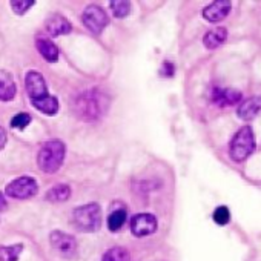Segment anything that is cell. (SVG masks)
<instances>
[{
  "label": "cell",
  "mask_w": 261,
  "mask_h": 261,
  "mask_svg": "<svg viewBox=\"0 0 261 261\" xmlns=\"http://www.w3.org/2000/svg\"><path fill=\"white\" fill-rule=\"evenodd\" d=\"M25 86H27L28 97L37 111H40L46 115H56L57 114L59 101L54 95L48 94L46 82L40 72L30 71L25 77Z\"/></svg>",
  "instance_id": "6da1fadb"
},
{
  "label": "cell",
  "mask_w": 261,
  "mask_h": 261,
  "mask_svg": "<svg viewBox=\"0 0 261 261\" xmlns=\"http://www.w3.org/2000/svg\"><path fill=\"white\" fill-rule=\"evenodd\" d=\"M72 108L79 118L85 121H94L106 114L109 108V97L98 89H89L75 98Z\"/></svg>",
  "instance_id": "7a4b0ae2"
},
{
  "label": "cell",
  "mask_w": 261,
  "mask_h": 261,
  "mask_svg": "<svg viewBox=\"0 0 261 261\" xmlns=\"http://www.w3.org/2000/svg\"><path fill=\"white\" fill-rule=\"evenodd\" d=\"M65 155L66 146L62 140H48L37 152V166L46 174H54L62 168Z\"/></svg>",
  "instance_id": "3957f363"
},
{
  "label": "cell",
  "mask_w": 261,
  "mask_h": 261,
  "mask_svg": "<svg viewBox=\"0 0 261 261\" xmlns=\"http://www.w3.org/2000/svg\"><path fill=\"white\" fill-rule=\"evenodd\" d=\"M256 149L255 134L250 126H243L238 129L235 136L230 140L229 146V155L233 162H244L247 157H250Z\"/></svg>",
  "instance_id": "277c9868"
},
{
  "label": "cell",
  "mask_w": 261,
  "mask_h": 261,
  "mask_svg": "<svg viewBox=\"0 0 261 261\" xmlns=\"http://www.w3.org/2000/svg\"><path fill=\"white\" fill-rule=\"evenodd\" d=\"M72 223L77 230L91 233L97 232L101 226V209L97 203H89L74 209Z\"/></svg>",
  "instance_id": "5b68a950"
},
{
  "label": "cell",
  "mask_w": 261,
  "mask_h": 261,
  "mask_svg": "<svg viewBox=\"0 0 261 261\" xmlns=\"http://www.w3.org/2000/svg\"><path fill=\"white\" fill-rule=\"evenodd\" d=\"M37 191H39V185L30 175H22V177L13 180L11 183H8L5 188V194L16 200H28V198L34 197L37 194Z\"/></svg>",
  "instance_id": "8992f818"
},
{
  "label": "cell",
  "mask_w": 261,
  "mask_h": 261,
  "mask_svg": "<svg viewBox=\"0 0 261 261\" xmlns=\"http://www.w3.org/2000/svg\"><path fill=\"white\" fill-rule=\"evenodd\" d=\"M49 243L53 249L66 259H72L77 255V241L72 235L60 230H54L49 235Z\"/></svg>",
  "instance_id": "52a82bcc"
},
{
  "label": "cell",
  "mask_w": 261,
  "mask_h": 261,
  "mask_svg": "<svg viewBox=\"0 0 261 261\" xmlns=\"http://www.w3.org/2000/svg\"><path fill=\"white\" fill-rule=\"evenodd\" d=\"M82 20H83V25L92 34H100L108 27V23H109L108 14L98 5H89V7H86L85 11H83V14H82Z\"/></svg>",
  "instance_id": "ba28073f"
},
{
  "label": "cell",
  "mask_w": 261,
  "mask_h": 261,
  "mask_svg": "<svg viewBox=\"0 0 261 261\" xmlns=\"http://www.w3.org/2000/svg\"><path fill=\"white\" fill-rule=\"evenodd\" d=\"M159 221L155 218V215L149 214V212H142L137 214L136 217H133L130 220V232H133L134 237H148L151 233H154L157 230Z\"/></svg>",
  "instance_id": "9c48e42d"
},
{
  "label": "cell",
  "mask_w": 261,
  "mask_h": 261,
  "mask_svg": "<svg viewBox=\"0 0 261 261\" xmlns=\"http://www.w3.org/2000/svg\"><path fill=\"white\" fill-rule=\"evenodd\" d=\"M230 10H232V4L229 0H217V2H212L203 10V17L211 23H217L224 20L229 16Z\"/></svg>",
  "instance_id": "30bf717a"
},
{
  "label": "cell",
  "mask_w": 261,
  "mask_h": 261,
  "mask_svg": "<svg viewBox=\"0 0 261 261\" xmlns=\"http://www.w3.org/2000/svg\"><path fill=\"white\" fill-rule=\"evenodd\" d=\"M243 94L238 89L232 88H215L212 91V101L217 106L226 108V106H233L237 103H241Z\"/></svg>",
  "instance_id": "8fae6325"
},
{
  "label": "cell",
  "mask_w": 261,
  "mask_h": 261,
  "mask_svg": "<svg viewBox=\"0 0 261 261\" xmlns=\"http://www.w3.org/2000/svg\"><path fill=\"white\" fill-rule=\"evenodd\" d=\"M259 112H261V97H259V95L246 98L244 101L240 103V106H238V109H237L238 118H241V120H244V121L253 120Z\"/></svg>",
  "instance_id": "7c38bea8"
},
{
  "label": "cell",
  "mask_w": 261,
  "mask_h": 261,
  "mask_svg": "<svg viewBox=\"0 0 261 261\" xmlns=\"http://www.w3.org/2000/svg\"><path fill=\"white\" fill-rule=\"evenodd\" d=\"M46 33L51 37H57V36H63V34H69L72 31V25L69 23V20L60 14H53L46 23H45Z\"/></svg>",
  "instance_id": "4fadbf2b"
},
{
  "label": "cell",
  "mask_w": 261,
  "mask_h": 261,
  "mask_svg": "<svg viewBox=\"0 0 261 261\" xmlns=\"http://www.w3.org/2000/svg\"><path fill=\"white\" fill-rule=\"evenodd\" d=\"M17 86L8 71H0V101H10L16 97Z\"/></svg>",
  "instance_id": "5bb4252c"
},
{
  "label": "cell",
  "mask_w": 261,
  "mask_h": 261,
  "mask_svg": "<svg viewBox=\"0 0 261 261\" xmlns=\"http://www.w3.org/2000/svg\"><path fill=\"white\" fill-rule=\"evenodd\" d=\"M36 48L37 51L40 53V56L49 62V63H56L59 60V48L56 46L54 42H51L49 39H45V37H39L36 40Z\"/></svg>",
  "instance_id": "9a60e30c"
},
{
  "label": "cell",
  "mask_w": 261,
  "mask_h": 261,
  "mask_svg": "<svg viewBox=\"0 0 261 261\" xmlns=\"http://www.w3.org/2000/svg\"><path fill=\"white\" fill-rule=\"evenodd\" d=\"M127 220V211L124 206L118 204L117 207H111V212L108 215V229L111 232H118Z\"/></svg>",
  "instance_id": "2e32d148"
},
{
  "label": "cell",
  "mask_w": 261,
  "mask_h": 261,
  "mask_svg": "<svg viewBox=\"0 0 261 261\" xmlns=\"http://www.w3.org/2000/svg\"><path fill=\"white\" fill-rule=\"evenodd\" d=\"M227 39V31L226 28H215L211 30L204 34L203 37V43L207 49H215L218 46H221Z\"/></svg>",
  "instance_id": "e0dca14e"
},
{
  "label": "cell",
  "mask_w": 261,
  "mask_h": 261,
  "mask_svg": "<svg viewBox=\"0 0 261 261\" xmlns=\"http://www.w3.org/2000/svg\"><path fill=\"white\" fill-rule=\"evenodd\" d=\"M71 197V188L68 185H56L46 194V200L51 203H65Z\"/></svg>",
  "instance_id": "ac0fdd59"
},
{
  "label": "cell",
  "mask_w": 261,
  "mask_h": 261,
  "mask_svg": "<svg viewBox=\"0 0 261 261\" xmlns=\"http://www.w3.org/2000/svg\"><path fill=\"white\" fill-rule=\"evenodd\" d=\"M23 250V244L0 246V261H19V256Z\"/></svg>",
  "instance_id": "d6986e66"
},
{
  "label": "cell",
  "mask_w": 261,
  "mask_h": 261,
  "mask_svg": "<svg viewBox=\"0 0 261 261\" xmlns=\"http://www.w3.org/2000/svg\"><path fill=\"white\" fill-rule=\"evenodd\" d=\"M101 261H130V255H129L127 249L115 246L103 253Z\"/></svg>",
  "instance_id": "ffe728a7"
},
{
  "label": "cell",
  "mask_w": 261,
  "mask_h": 261,
  "mask_svg": "<svg viewBox=\"0 0 261 261\" xmlns=\"http://www.w3.org/2000/svg\"><path fill=\"white\" fill-rule=\"evenodd\" d=\"M109 7L112 10L114 17H117V19L126 17L130 11V2H124V0H112Z\"/></svg>",
  "instance_id": "44dd1931"
},
{
  "label": "cell",
  "mask_w": 261,
  "mask_h": 261,
  "mask_svg": "<svg viewBox=\"0 0 261 261\" xmlns=\"http://www.w3.org/2000/svg\"><path fill=\"white\" fill-rule=\"evenodd\" d=\"M212 218L218 226H226L230 221V211L226 206H220L214 211Z\"/></svg>",
  "instance_id": "7402d4cb"
},
{
  "label": "cell",
  "mask_w": 261,
  "mask_h": 261,
  "mask_svg": "<svg viewBox=\"0 0 261 261\" xmlns=\"http://www.w3.org/2000/svg\"><path fill=\"white\" fill-rule=\"evenodd\" d=\"M36 2L34 0H13L11 2V8L17 16H23Z\"/></svg>",
  "instance_id": "603a6c76"
},
{
  "label": "cell",
  "mask_w": 261,
  "mask_h": 261,
  "mask_svg": "<svg viewBox=\"0 0 261 261\" xmlns=\"http://www.w3.org/2000/svg\"><path fill=\"white\" fill-rule=\"evenodd\" d=\"M31 123V115L27 114V112H20L17 115H14L11 118V127H16V129H25L28 124Z\"/></svg>",
  "instance_id": "cb8c5ba5"
},
{
  "label": "cell",
  "mask_w": 261,
  "mask_h": 261,
  "mask_svg": "<svg viewBox=\"0 0 261 261\" xmlns=\"http://www.w3.org/2000/svg\"><path fill=\"white\" fill-rule=\"evenodd\" d=\"M162 75H165V77H172L174 75V72H175V68H174V65L172 63H169V62H165L163 63V66H162Z\"/></svg>",
  "instance_id": "d4e9b609"
},
{
  "label": "cell",
  "mask_w": 261,
  "mask_h": 261,
  "mask_svg": "<svg viewBox=\"0 0 261 261\" xmlns=\"http://www.w3.org/2000/svg\"><path fill=\"white\" fill-rule=\"evenodd\" d=\"M7 145V133H5V129L0 126V149H4Z\"/></svg>",
  "instance_id": "484cf974"
},
{
  "label": "cell",
  "mask_w": 261,
  "mask_h": 261,
  "mask_svg": "<svg viewBox=\"0 0 261 261\" xmlns=\"http://www.w3.org/2000/svg\"><path fill=\"white\" fill-rule=\"evenodd\" d=\"M5 209H7V200H5L4 194L0 192V212H2V211H5Z\"/></svg>",
  "instance_id": "4316f807"
}]
</instances>
